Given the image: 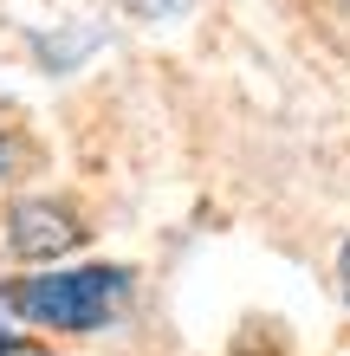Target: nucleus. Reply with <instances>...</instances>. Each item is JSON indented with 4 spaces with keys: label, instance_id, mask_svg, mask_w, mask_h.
Masks as SVG:
<instances>
[{
    "label": "nucleus",
    "instance_id": "obj_1",
    "mask_svg": "<svg viewBox=\"0 0 350 356\" xmlns=\"http://www.w3.org/2000/svg\"><path fill=\"white\" fill-rule=\"evenodd\" d=\"M123 298H130V266H72V272H46V279H13L0 291V305L26 324H46V330H104Z\"/></svg>",
    "mask_w": 350,
    "mask_h": 356
},
{
    "label": "nucleus",
    "instance_id": "obj_2",
    "mask_svg": "<svg viewBox=\"0 0 350 356\" xmlns=\"http://www.w3.org/2000/svg\"><path fill=\"white\" fill-rule=\"evenodd\" d=\"M72 246H85V220H78V207L65 201H46V195H26L7 207V253L13 259H65Z\"/></svg>",
    "mask_w": 350,
    "mask_h": 356
},
{
    "label": "nucleus",
    "instance_id": "obj_3",
    "mask_svg": "<svg viewBox=\"0 0 350 356\" xmlns=\"http://www.w3.org/2000/svg\"><path fill=\"white\" fill-rule=\"evenodd\" d=\"M97 46H104V26H91V19H58L52 33H39V39H33L39 65H46V72H58V78H65V72H78Z\"/></svg>",
    "mask_w": 350,
    "mask_h": 356
},
{
    "label": "nucleus",
    "instance_id": "obj_4",
    "mask_svg": "<svg viewBox=\"0 0 350 356\" xmlns=\"http://www.w3.org/2000/svg\"><path fill=\"white\" fill-rule=\"evenodd\" d=\"M123 13H136V19H182L189 13V0H117Z\"/></svg>",
    "mask_w": 350,
    "mask_h": 356
},
{
    "label": "nucleus",
    "instance_id": "obj_5",
    "mask_svg": "<svg viewBox=\"0 0 350 356\" xmlns=\"http://www.w3.org/2000/svg\"><path fill=\"white\" fill-rule=\"evenodd\" d=\"M0 356H52L39 337H26V330H0Z\"/></svg>",
    "mask_w": 350,
    "mask_h": 356
},
{
    "label": "nucleus",
    "instance_id": "obj_6",
    "mask_svg": "<svg viewBox=\"0 0 350 356\" xmlns=\"http://www.w3.org/2000/svg\"><path fill=\"white\" fill-rule=\"evenodd\" d=\"M337 285H344V298H350V240L337 246Z\"/></svg>",
    "mask_w": 350,
    "mask_h": 356
},
{
    "label": "nucleus",
    "instance_id": "obj_7",
    "mask_svg": "<svg viewBox=\"0 0 350 356\" xmlns=\"http://www.w3.org/2000/svg\"><path fill=\"white\" fill-rule=\"evenodd\" d=\"M13 169V143H7V130H0V175Z\"/></svg>",
    "mask_w": 350,
    "mask_h": 356
}]
</instances>
